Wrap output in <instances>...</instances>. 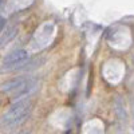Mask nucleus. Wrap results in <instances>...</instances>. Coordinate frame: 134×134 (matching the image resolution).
<instances>
[{"label":"nucleus","instance_id":"f03ea898","mask_svg":"<svg viewBox=\"0 0 134 134\" xmlns=\"http://www.w3.org/2000/svg\"><path fill=\"white\" fill-rule=\"evenodd\" d=\"M28 60V52L26 50H15L9 52L3 60V71L4 70H18L19 67Z\"/></svg>","mask_w":134,"mask_h":134},{"label":"nucleus","instance_id":"423d86ee","mask_svg":"<svg viewBox=\"0 0 134 134\" xmlns=\"http://www.w3.org/2000/svg\"><path fill=\"white\" fill-rule=\"evenodd\" d=\"M4 26H5V19L4 18H0V32H3Z\"/></svg>","mask_w":134,"mask_h":134},{"label":"nucleus","instance_id":"0eeeda50","mask_svg":"<svg viewBox=\"0 0 134 134\" xmlns=\"http://www.w3.org/2000/svg\"><path fill=\"white\" fill-rule=\"evenodd\" d=\"M20 134H28V131H21Z\"/></svg>","mask_w":134,"mask_h":134},{"label":"nucleus","instance_id":"39448f33","mask_svg":"<svg viewBox=\"0 0 134 134\" xmlns=\"http://www.w3.org/2000/svg\"><path fill=\"white\" fill-rule=\"evenodd\" d=\"M19 34V26H12V27H8L5 30V32H3V35L0 36V48L5 47L8 43H11L15 36Z\"/></svg>","mask_w":134,"mask_h":134},{"label":"nucleus","instance_id":"20e7f679","mask_svg":"<svg viewBox=\"0 0 134 134\" xmlns=\"http://www.w3.org/2000/svg\"><path fill=\"white\" fill-rule=\"evenodd\" d=\"M36 85H38V82H36L35 78H30V76H28L27 82H26L23 86H21L15 94H12V98H14V99H18V98H21V97L30 95V94L36 88Z\"/></svg>","mask_w":134,"mask_h":134},{"label":"nucleus","instance_id":"7ed1b4c3","mask_svg":"<svg viewBox=\"0 0 134 134\" xmlns=\"http://www.w3.org/2000/svg\"><path fill=\"white\" fill-rule=\"evenodd\" d=\"M28 79V76H16V78H12L7 82H4L2 86H0V90L3 93H7V94H15L19 88L23 86Z\"/></svg>","mask_w":134,"mask_h":134},{"label":"nucleus","instance_id":"6e6552de","mask_svg":"<svg viewBox=\"0 0 134 134\" xmlns=\"http://www.w3.org/2000/svg\"><path fill=\"white\" fill-rule=\"evenodd\" d=\"M2 4H3V0H0V7H2Z\"/></svg>","mask_w":134,"mask_h":134},{"label":"nucleus","instance_id":"f257e3e1","mask_svg":"<svg viewBox=\"0 0 134 134\" xmlns=\"http://www.w3.org/2000/svg\"><path fill=\"white\" fill-rule=\"evenodd\" d=\"M31 111H32L31 99L26 98V99L18 100L0 118V127L9 130V129H14V127L21 125L24 121H27Z\"/></svg>","mask_w":134,"mask_h":134}]
</instances>
